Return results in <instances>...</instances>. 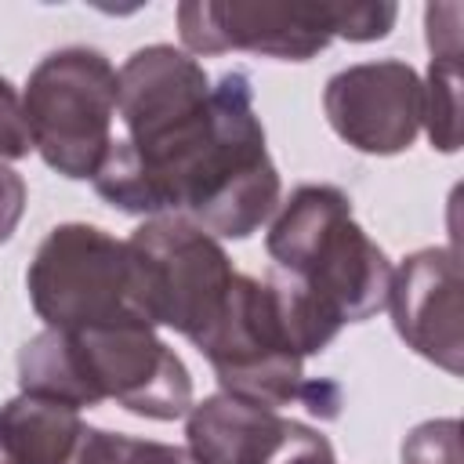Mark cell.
Returning a JSON list of instances; mask_svg holds the SVG:
<instances>
[{
    "label": "cell",
    "instance_id": "cell-1",
    "mask_svg": "<svg viewBox=\"0 0 464 464\" xmlns=\"http://www.w3.org/2000/svg\"><path fill=\"white\" fill-rule=\"evenodd\" d=\"M91 181L120 214H181L214 239H250L279 210L283 192L250 72H221L207 109L156 145L134 149L112 138Z\"/></svg>",
    "mask_w": 464,
    "mask_h": 464
},
{
    "label": "cell",
    "instance_id": "cell-2",
    "mask_svg": "<svg viewBox=\"0 0 464 464\" xmlns=\"http://www.w3.org/2000/svg\"><path fill=\"white\" fill-rule=\"evenodd\" d=\"M341 323L308 301L286 276L268 279L236 272L214 326L192 344L214 370L221 392L279 410L301 402L319 420L341 413V388L326 377L308 381L304 359L319 355Z\"/></svg>",
    "mask_w": 464,
    "mask_h": 464
},
{
    "label": "cell",
    "instance_id": "cell-3",
    "mask_svg": "<svg viewBox=\"0 0 464 464\" xmlns=\"http://www.w3.org/2000/svg\"><path fill=\"white\" fill-rule=\"evenodd\" d=\"M18 388L72 410L116 402L145 420L192 410V373L145 323L94 330H40L18 352Z\"/></svg>",
    "mask_w": 464,
    "mask_h": 464
},
{
    "label": "cell",
    "instance_id": "cell-4",
    "mask_svg": "<svg viewBox=\"0 0 464 464\" xmlns=\"http://www.w3.org/2000/svg\"><path fill=\"white\" fill-rule=\"evenodd\" d=\"M265 250L334 323H362L388 304L392 261L352 218V199L337 185H297L279 203Z\"/></svg>",
    "mask_w": 464,
    "mask_h": 464
},
{
    "label": "cell",
    "instance_id": "cell-5",
    "mask_svg": "<svg viewBox=\"0 0 464 464\" xmlns=\"http://www.w3.org/2000/svg\"><path fill=\"white\" fill-rule=\"evenodd\" d=\"M25 290L33 312L47 330H94L145 323L134 254L127 239L87 225H54L36 246L25 268Z\"/></svg>",
    "mask_w": 464,
    "mask_h": 464
},
{
    "label": "cell",
    "instance_id": "cell-6",
    "mask_svg": "<svg viewBox=\"0 0 464 464\" xmlns=\"http://www.w3.org/2000/svg\"><path fill=\"white\" fill-rule=\"evenodd\" d=\"M116 69L98 47H58L25 80L22 109L40 160L69 178L91 181L112 145Z\"/></svg>",
    "mask_w": 464,
    "mask_h": 464
},
{
    "label": "cell",
    "instance_id": "cell-7",
    "mask_svg": "<svg viewBox=\"0 0 464 464\" xmlns=\"http://www.w3.org/2000/svg\"><path fill=\"white\" fill-rule=\"evenodd\" d=\"M127 246L134 254L145 319L196 344L221 315L236 279L221 239L181 214H160L145 218Z\"/></svg>",
    "mask_w": 464,
    "mask_h": 464
},
{
    "label": "cell",
    "instance_id": "cell-8",
    "mask_svg": "<svg viewBox=\"0 0 464 464\" xmlns=\"http://www.w3.org/2000/svg\"><path fill=\"white\" fill-rule=\"evenodd\" d=\"M178 36L188 54L250 51L279 62H308L337 36L334 0L319 4H250L188 0L178 4Z\"/></svg>",
    "mask_w": 464,
    "mask_h": 464
},
{
    "label": "cell",
    "instance_id": "cell-9",
    "mask_svg": "<svg viewBox=\"0 0 464 464\" xmlns=\"http://www.w3.org/2000/svg\"><path fill=\"white\" fill-rule=\"evenodd\" d=\"M323 112L341 141L366 156H399L424 120V83L402 58L355 62L323 87Z\"/></svg>",
    "mask_w": 464,
    "mask_h": 464
},
{
    "label": "cell",
    "instance_id": "cell-10",
    "mask_svg": "<svg viewBox=\"0 0 464 464\" xmlns=\"http://www.w3.org/2000/svg\"><path fill=\"white\" fill-rule=\"evenodd\" d=\"M395 334L420 359L460 377V257L457 246H420L392 268L388 304Z\"/></svg>",
    "mask_w": 464,
    "mask_h": 464
},
{
    "label": "cell",
    "instance_id": "cell-11",
    "mask_svg": "<svg viewBox=\"0 0 464 464\" xmlns=\"http://www.w3.org/2000/svg\"><path fill=\"white\" fill-rule=\"evenodd\" d=\"M116 116L127 127V145L145 149L188 120H196L210 102V76L207 69L170 44L138 47L116 72Z\"/></svg>",
    "mask_w": 464,
    "mask_h": 464
},
{
    "label": "cell",
    "instance_id": "cell-12",
    "mask_svg": "<svg viewBox=\"0 0 464 464\" xmlns=\"http://www.w3.org/2000/svg\"><path fill=\"white\" fill-rule=\"evenodd\" d=\"M297 424L301 420H290L279 410L218 392L192 402L185 413V439L199 464H268L290 442Z\"/></svg>",
    "mask_w": 464,
    "mask_h": 464
},
{
    "label": "cell",
    "instance_id": "cell-13",
    "mask_svg": "<svg viewBox=\"0 0 464 464\" xmlns=\"http://www.w3.org/2000/svg\"><path fill=\"white\" fill-rule=\"evenodd\" d=\"M80 431V410L18 392L0 406V464H69Z\"/></svg>",
    "mask_w": 464,
    "mask_h": 464
},
{
    "label": "cell",
    "instance_id": "cell-14",
    "mask_svg": "<svg viewBox=\"0 0 464 464\" xmlns=\"http://www.w3.org/2000/svg\"><path fill=\"white\" fill-rule=\"evenodd\" d=\"M69 464H199V460L188 453V446L134 439V435H123V431L83 424Z\"/></svg>",
    "mask_w": 464,
    "mask_h": 464
},
{
    "label": "cell",
    "instance_id": "cell-15",
    "mask_svg": "<svg viewBox=\"0 0 464 464\" xmlns=\"http://www.w3.org/2000/svg\"><path fill=\"white\" fill-rule=\"evenodd\" d=\"M424 83V120L431 149H460V58H431Z\"/></svg>",
    "mask_w": 464,
    "mask_h": 464
},
{
    "label": "cell",
    "instance_id": "cell-16",
    "mask_svg": "<svg viewBox=\"0 0 464 464\" xmlns=\"http://www.w3.org/2000/svg\"><path fill=\"white\" fill-rule=\"evenodd\" d=\"M402 464H460V420L435 417L402 439Z\"/></svg>",
    "mask_w": 464,
    "mask_h": 464
},
{
    "label": "cell",
    "instance_id": "cell-17",
    "mask_svg": "<svg viewBox=\"0 0 464 464\" xmlns=\"http://www.w3.org/2000/svg\"><path fill=\"white\" fill-rule=\"evenodd\" d=\"M337 36L348 44H373L384 40L399 18V7L392 0H334Z\"/></svg>",
    "mask_w": 464,
    "mask_h": 464
},
{
    "label": "cell",
    "instance_id": "cell-18",
    "mask_svg": "<svg viewBox=\"0 0 464 464\" xmlns=\"http://www.w3.org/2000/svg\"><path fill=\"white\" fill-rule=\"evenodd\" d=\"M33 138H29V123H25V109L18 91L11 87L7 76H0V160H22L29 156Z\"/></svg>",
    "mask_w": 464,
    "mask_h": 464
},
{
    "label": "cell",
    "instance_id": "cell-19",
    "mask_svg": "<svg viewBox=\"0 0 464 464\" xmlns=\"http://www.w3.org/2000/svg\"><path fill=\"white\" fill-rule=\"evenodd\" d=\"M268 464H337V457H334V446L323 431H315L308 424H297L290 442Z\"/></svg>",
    "mask_w": 464,
    "mask_h": 464
},
{
    "label": "cell",
    "instance_id": "cell-20",
    "mask_svg": "<svg viewBox=\"0 0 464 464\" xmlns=\"http://www.w3.org/2000/svg\"><path fill=\"white\" fill-rule=\"evenodd\" d=\"M25 199H29L25 178L0 160V243H7L14 236V228L25 214Z\"/></svg>",
    "mask_w": 464,
    "mask_h": 464
}]
</instances>
